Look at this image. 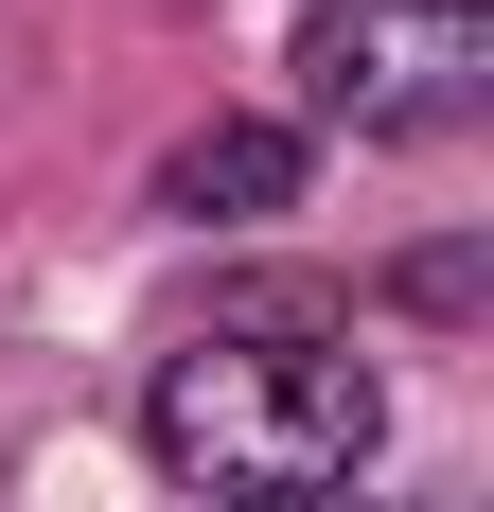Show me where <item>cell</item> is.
Masks as SVG:
<instances>
[{"instance_id": "cell-1", "label": "cell", "mask_w": 494, "mask_h": 512, "mask_svg": "<svg viewBox=\"0 0 494 512\" xmlns=\"http://www.w3.org/2000/svg\"><path fill=\"white\" fill-rule=\"evenodd\" d=\"M142 442L212 512H336V477L389 442V389H371V354H353V318L318 283H247L159 354Z\"/></svg>"}, {"instance_id": "cell-2", "label": "cell", "mask_w": 494, "mask_h": 512, "mask_svg": "<svg viewBox=\"0 0 494 512\" xmlns=\"http://www.w3.org/2000/svg\"><path fill=\"white\" fill-rule=\"evenodd\" d=\"M477 0H318L300 36V106L353 124V142H424V124H477Z\"/></svg>"}, {"instance_id": "cell-3", "label": "cell", "mask_w": 494, "mask_h": 512, "mask_svg": "<svg viewBox=\"0 0 494 512\" xmlns=\"http://www.w3.org/2000/svg\"><path fill=\"white\" fill-rule=\"evenodd\" d=\"M300 195V124H195V142L159 159V212L177 230H247V212Z\"/></svg>"}]
</instances>
